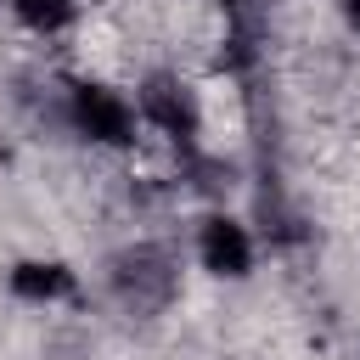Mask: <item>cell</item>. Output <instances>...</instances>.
<instances>
[{
  "instance_id": "cell-1",
  "label": "cell",
  "mask_w": 360,
  "mask_h": 360,
  "mask_svg": "<svg viewBox=\"0 0 360 360\" xmlns=\"http://www.w3.org/2000/svg\"><path fill=\"white\" fill-rule=\"evenodd\" d=\"M186 276H191L186 242H169V236H152V231L124 236L96 259V292L129 321H163L180 304Z\"/></svg>"
},
{
  "instance_id": "cell-3",
  "label": "cell",
  "mask_w": 360,
  "mask_h": 360,
  "mask_svg": "<svg viewBox=\"0 0 360 360\" xmlns=\"http://www.w3.org/2000/svg\"><path fill=\"white\" fill-rule=\"evenodd\" d=\"M0 292H6L17 309H28V315L56 321V315H68V309L84 304L90 270H84L79 259L56 253V248H28V253H11V259L0 264Z\"/></svg>"
},
{
  "instance_id": "cell-2",
  "label": "cell",
  "mask_w": 360,
  "mask_h": 360,
  "mask_svg": "<svg viewBox=\"0 0 360 360\" xmlns=\"http://www.w3.org/2000/svg\"><path fill=\"white\" fill-rule=\"evenodd\" d=\"M259 259H264V248H259V231H253L248 214H236L225 202H208V208L191 214V225H186V264L202 281L248 287L259 276Z\"/></svg>"
},
{
  "instance_id": "cell-5",
  "label": "cell",
  "mask_w": 360,
  "mask_h": 360,
  "mask_svg": "<svg viewBox=\"0 0 360 360\" xmlns=\"http://www.w3.org/2000/svg\"><path fill=\"white\" fill-rule=\"evenodd\" d=\"M129 96H135V112H141V129H146V135H158V141H169V146L202 141L208 107H202V90H197L180 68H146V73L129 84Z\"/></svg>"
},
{
  "instance_id": "cell-7",
  "label": "cell",
  "mask_w": 360,
  "mask_h": 360,
  "mask_svg": "<svg viewBox=\"0 0 360 360\" xmlns=\"http://www.w3.org/2000/svg\"><path fill=\"white\" fill-rule=\"evenodd\" d=\"M338 17H343L349 34H360V0H338Z\"/></svg>"
},
{
  "instance_id": "cell-6",
  "label": "cell",
  "mask_w": 360,
  "mask_h": 360,
  "mask_svg": "<svg viewBox=\"0 0 360 360\" xmlns=\"http://www.w3.org/2000/svg\"><path fill=\"white\" fill-rule=\"evenodd\" d=\"M28 39H68L84 22V0H0Z\"/></svg>"
},
{
  "instance_id": "cell-4",
  "label": "cell",
  "mask_w": 360,
  "mask_h": 360,
  "mask_svg": "<svg viewBox=\"0 0 360 360\" xmlns=\"http://www.w3.org/2000/svg\"><path fill=\"white\" fill-rule=\"evenodd\" d=\"M62 124L84 146H96V152H129L146 135L141 112H135V96L118 90V84H107V79H96V73L68 79V90H62Z\"/></svg>"
}]
</instances>
